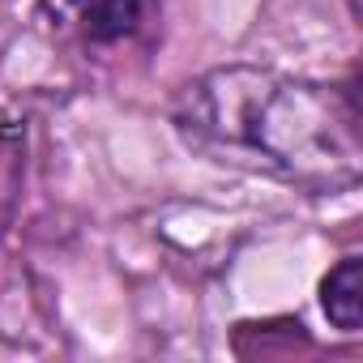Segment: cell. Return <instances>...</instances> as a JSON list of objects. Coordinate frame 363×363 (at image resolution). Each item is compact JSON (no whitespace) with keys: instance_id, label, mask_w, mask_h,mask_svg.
<instances>
[{"instance_id":"cell-1","label":"cell","mask_w":363,"mask_h":363,"mask_svg":"<svg viewBox=\"0 0 363 363\" xmlns=\"http://www.w3.org/2000/svg\"><path fill=\"white\" fill-rule=\"evenodd\" d=\"M171 120L189 145L308 193L333 197L363 175L354 77L312 82L265 65H223L179 90Z\"/></svg>"},{"instance_id":"cell-2","label":"cell","mask_w":363,"mask_h":363,"mask_svg":"<svg viewBox=\"0 0 363 363\" xmlns=\"http://www.w3.org/2000/svg\"><path fill=\"white\" fill-rule=\"evenodd\" d=\"M320 308L333 329L359 333V325H363V257L359 252H346L320 278Z\"/></svg>"},{"instance_id":"cell-3","label":"cell","mask_w":363,"mask_h":363,"mask_svg":"<svg viewBox=\"0 0 363 363\" xmlns=\"http://www.w3.org/2000/svg\"><path fill=\"white\" fill-rule=\"evenodd\" d=\"M69 9L90 43H124L145 22V0H69Z\"/></svg>"},{"instance_id":"cell-4","label":"cell","mask_w":363,"mask_h":363,"mask_svg":"<svg viewBox=\"0 0 363 363\" xmlns=\"http://www.w3.org/2000/svg\"><path fill=\"white\" fill-rule=\"evenodd\" d=\"M26 184V124L0 116V240L9 235Z\"/></svg>"}]
</instances>
